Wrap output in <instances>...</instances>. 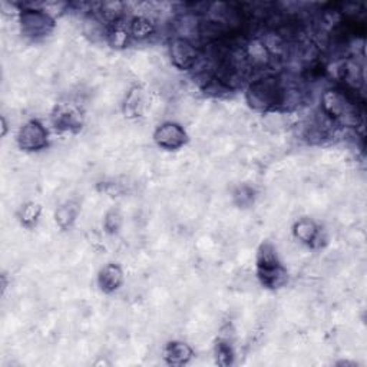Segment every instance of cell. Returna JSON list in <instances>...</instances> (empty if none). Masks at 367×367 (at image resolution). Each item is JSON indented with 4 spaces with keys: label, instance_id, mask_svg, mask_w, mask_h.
Returning <instances> with one entry per match:
<instances>
[{
    "label": "cell",
    "instance_id": "13",
    "mask_svg": "<svg viewBox=\"0 0 367 367\" xmlns=\"http://www.w3.org/2000/svg\"><path fill=\"white\" fill-rule=\"evenodd\" d=\"M40 213H42V208L39 204L28 202L19 209L17 217H19V221L22 225H24L26 228H32L38 224Z\"/></svg>",
    "mask_w": 367,
    "mask_h": 367
},
{
    "label": "cell",
    "instance_id": "9",
    "mask_svg": "<svg viewBox=\"0 0 367 367\" xmlns=\"http://www.w3.org/2000/svg\"><path fill=\"white\" fill-rule=\"evenodd\" d=\"M123 283V271L118 264H107L98 274V285L100 292L112 294Z\"/></svg>",
    "mask_w": 367,
    "mask_h": 367
},
{
    "label": "cell",
    "instance_id": "11",
    "mask_svg": "<svg viewBox=\"0 0 367 367\" xmlns=\"http://www.w3.org/2000/svg\"><path fill=\"white\" fill-rule=\"evenodd\" d=\"M294 237L307 246H314L320 239V228L319 225L310 218H301L299 220L293 227Z\"/></svg>",
    "mask_w": 367,
    "mask_h": 367
},
{
    "label": "cell",
    "instance_id": "1",
    "mask_svg": "<svg viewBox=\"0 0 367 367\" xmlns=\"http://www.w3.org/2000/svg\"><path fill=\"white\" fill-rule=\"evenodd\" d=\"M247 100L254 110L271 111L285 103L287 89L277 76L266 75L248 85Z\"/></svg>",
    "mask_w": 367,
    "mask_h": 367
},
{
    "label": "cell",
    "instance_id": "6",
    "mask_svg": "<svg viewBox=\"0 0 367 367\" xmlns=\"http://www.w3.org/2000/svg\"><path fill=\"white\" fill-rule=\"evenodd\" d=\"M170 57L175 68L193 69L198 61V50L188 38H174L170 43Z\"/></svg>",
    "mask_w": 367,
    "mask_h": 367
},
{
    "label": "cell",
    "instance_id": "15",
    "mask_svg": "<svg viewBox=\"0 0 367 367\" xmlns=\"http://www.w3.org/2000/svg\"><path fill=\"white\" fill-rule=\"evenodd\" d=\"M77 213H80V207H77V204L73 201H69V202L61 205L57 209V214H55L58 225L61 228L70 227L73 224V221L76 220Z\"/></svg>",
    "mask_w": 367,
    "mask_h": 367
},
{
    "label": "cell",
    "instance_id": "12",
    "mask_svg": "<svg viewBox=\"0 0 367 367\" xmlns=\"http://www.w3.org/2000/svg\"><path fill=\"white\" fill-rule=\"evenodd\" d=\"M144 108V91L138 87L133 88L125 98L123 111L126 117H140Z\"/></svg>",
    "mask_w": 367,
    "mask_h": 367
},
{
    "label": "cell",
    "instance_id": "8",
    "mask_svg": "<svg viewBox=\"0 0 367 367\" xmlns=\"http://www.w3.org/2000/svg\"><path fill=\"white\" fill-rule=\"evenodd\" d=\"M52 123L59 133H77L82 128L84 119L75 105L61 103L52 112Z\"/></svg>",
    "mask_w": 367,
    "mask_h": 367
},
{
    "label": "cell",
    "instance_id": "5",
    "mask_svg": "<svg viewBox=\"0 0 367 367\" xmlns=\"http://www.w3.org/2000/svg\"><path fill=\"white\" fill-rule=\"evenodd\" d=\"M49 134L45 125L38 119L26 122L17 134V145L22 151L36 152L47 147Z\"/></svg>",
    "mask_w": 367,
    "mask_h": 367
},
{
    "label": "cell",
    "instance_id": "17",
    "mask_svg": "<svg viewBox=\"0 0 367 367\" xmlns=\"http://www.w3.org/2000/svg\"><path fill=\"white\" fill-rule=\"evenodd\" d=\"M128 35H129V32L117 20V22H114V26L108 33V38L114 46H123L128 40Z\"/></svg>",
    "mask_w": 367,
    "mask_h": 367
},
{
    "label": "cell",
    "instance_id": "3",
    "mask_svg": "<svg viewBox=\"0 0 367 367\" xmlns=\"http://www.w3.org/2000/svg\"><path fill=\"white\" fill-rule=\"evenodd\" d=\"M322 108L327 117L342 123H356V107L350 98L337 89H329L322 96Z\"/></svg>",
    "mask_w": 367,
    "mask_h": 367
},
{
    "label": "cell",
    "instance_id": "18",
    "mask_svg": "<svg viewBox=\"0 0 367 367\" xmlns=\"http://www.w3.org/2000/svg\"><path fill=\"white\" fill-rule=\"evenodd\" d=\"M121 224H122V218L117 209H112V211H110L107 217H105V228H107V231L111 234L117 232L121 228Z\"/></svg>",
    "mask_w": 367,
    "mask_h": 367
},
{
    "label": "cell",
    "instance_id": "4",
    "mask_svg": "<svg viewBox=\"0 0 367 367\" xmlns=\"http://www.w3.org/2000/svg\"><path fill=\"white\" fill-rule=\"evenodd\" d=\"M22 33L31 39H42L55 29V20L42 9H23L20 13Z\"/></svg>",
    "mask_w": 367,
    "mask_h": 367
},
{
    "label": "cell",
    "instance_id": "7",
    "mask_svg": "<svg viewBox=\"0 0 367 367\" xmlns=\"http://www.w3.org/2000/svg\"><path fill=\"white\" fill-rule=\"evenodd\" d=\"M153 141L163 149L177 151L187 144L188 135L179 123L165 122L155 129Z\"/></svg>",
    "mask_w": 367,
    "mask_h": 367
},
{
    "label": "cell",
    "instance_id": "14",
    "mask_svg": "<svg viewBox=\"0 0 367 367\" xmlns=\"http://www.w3.org/2000/svg\"><path fill=\"white\" fill-rule=\"evenodd\" d=\"M153 31V23L145 16L134 17L129 23V35L135 39H145L151 36Z\"/></svg>",
    "mask_w": 367,
    "mask_h": 367
},
{
    "label": "cell",
    "instance_id": "16",
    "mask_svg": "<svg viewBox=\"0 0 367 367\" xmlns=\"http://www.w3.org/2000/svg\"><path fill=\"white\" fill-rule=\"evenodd\" d=\"M234 350L228 342L224 340H218L216 345V361L218 366L228 367L234 363Z\"/></svg>",
    "mask_w": 367,
    "mask_h": 367
},
{
    "label": "cell",
    "instance_id": "10",
    "mask_svg": "<svg viewBox=\"0 0 367 367\" xmlns=\"http://www.w3.org/2000/svg\"><path fill=\"white\" fill-rule=\"evenodd\" d=\"M194 356V350L190 345L184 342H170L164 349V360L170 366H184L190 363Z\"/></svg>",
    "mask_w": 367,
    "mask_h": 367
},
{
    "label": "cell",
    "instance_id": "2",
    "mask_svg": "<svg viewBox=\"0 0 367 367\" xmlns=\"http://www.w3.org/2000/svg\"><path fill=\"white\" fill-rule=\"evenodd\" d=\"M257 276L260 283L271 290H276L287 283V270L283 267L271 243H263L257 251Z\"/></svg>",
    "mask_w": 367,
    "mask_h": 367
}]
</instances>
